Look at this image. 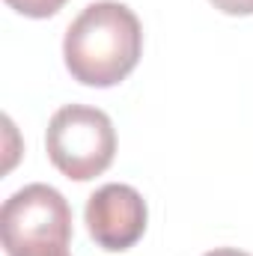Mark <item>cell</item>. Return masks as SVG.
<instances>
[{
    "instance_id": "obj_1",
    "label": "cell",
    "mask_w": 253,
    "mask_h": 256,
    "mask_svg": "<svg viewBox=\"0 0 253 256\" xmlns=\"http://www.w3.org/2000/svg\"><path fill=\"white\" fill-rule=\"evenodd\" d=\"M143 51L140 18L116 0L90 3L66 30L63 57L84 86H114L134 72Z\"/></svg>"
},
{
    "instance_id": "obj_2",
    "label": "cell",
    "mask_w": 253,
    "mask_h": 256,
    "mask_svg": "<svg viewBox=\"0 0 253 256\" xmlns=\"http://www.w3.org/2000/svg\"><path fill=\"white\" fill-rule=\"evenodd\" d=\"M3 248L9 256H66L72 242V208L51 185L15 191L0 212Z\"/></svg>"
},
{
    "instance_id": "obj_3",
    "label": "cell",
    "mask_w": 253,
    "mask_h": 256,
    "mask_svg": "<svg viewBox=\"0 0 253 256\" xmlns=\"http://www.w3.org/2000/svg\"><path fill=\"white\" fill-rule=\"evenodd\" d=\"M51 164L74 182L102 176L116 155V131L104 110L86 104L60 108L45 134Z\"/></svg>"
},
{
    "instance_id": "obj_4",
    "label": "cell",
    "mask_w": 253,
    "mask_h": 256,
    "mask_svg": "<svg viewBox=\"0 0 253 256\" xmlns=\"http://www.w3.org/2000/svg\"><path fill=\"white\" fill-rule=\"evenodd\" d=\"M146 202L131 185H102L86 202V230L104 250H128L146 232Z\"/></svg>"
},
{
    "instance_id": "obj_5",
    "label": "cell",
    "mask_w": 253,
    "mask_h": 256,
    "mask_svg": "<svg viewBox=\"0 0 253 256\" xmlns=\"http://www.w3.org/2000/svg\"><path fill=\"white\" fill-rule=\"evenodd\" d=\"M6 3L27 18H48L66 6V0H6Z\"/></svg>"
},
{
    "instance_id": "obj_6",
    "label": "cell",
    "mask_w": 253,
    "mask_h": 256,
    "mask_svg": "<svg viewBox=\"0 0 253 256\" xmlns=\"http://www.w3.org/2000/svg\"><path fill=\"white\" fill-rule=\"evenodd\" d=\"M212 3L226 15H253V0H212Z\"/></svg>"
},
{
    "instance_id": "obj_7",
    "label": "cell",
    "mask_w": 253,
    "mask_h": 256,
    "mask_svg": "<svg viewBox=\"0 0 253 256\" xmlns=\"http://www.w3.org/2000/svg\"><path fill=\"white\" fill-rule=\"evenodd\" d=\"M202 256H250V254L236 250V248H214V250H208V254H202Z\"/></svg>"
}]
</instances>
